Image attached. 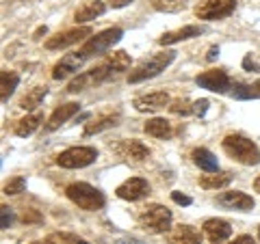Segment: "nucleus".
Segmentation results:
<instances>
[{
	"mask_svg": "<svg viewBox=\"0 0 260 244\" xmlns=\"http://www.w3.org/2000/svg\"><path fill=\"white\" fill-rule=\"evenodd\" d=\"M221 147L228 156L245 167H254L260 162V149L256 147V143L243 134H228L221 141Z\"/></svg>",
	"mask_w": 260,
	"mask_h": 244,
	"instance_id": "nucleus-1",
	"label": "nucleus"
},
{
	"mask_svg": "<svg viewBox=\"0 0 260 244\" xmlns=\"http://www.w3.org/2000/svg\"><path fill=\"white\" fill-rule=\"evenodd\" d=\"M176 59V52L172 50H165V52H158L150 56V59H145L143 63H139L137 67L128 74V83L130 85H137V83H143V80H150L154 76H158L160 71H165L169 65L174 63Z\"/></svg>",
	"mask_w": 260,
	"mask_h": 244,
	"instance_id": "nucleus-2",
	"label": "nucleus"
},
{
	"mask_svg": "<svg viewBox=\"0 0 260 244\" xmlns=\"http://www.w3.org/2000/svg\"><path fill=\"white\" fill-rule=\"evenodd\" d=\"M65 194L72 203H76L80 210H87V212H95L104 206V194L93 188L91 184H85V182H74L65 188Z\"/></svg>",
	"mask_w": 260,
	"mask_h": 244,
	"instance_id": "nucleus-3",
	"label": "nucleus"
},
{
	"mask_svg": "<svg viewBox=\"0 0 260 244\" xmlns=\"http://www.w3.org/2000/svg\"><path fill=\"white\" fill-rule=\"evenodd\" d=\"M139 225L143 227L148 233H165L172 227V212L165 206H148L141 210L139 214Z\"/></svg>",
	"mask_w": 260,
	"mask_h": 244,
	"instance_id": "nucleus-4",
	"label": "nucleus"
},
{
	"mask_svg": "<svg viewBox=\"0 0 260 244\" xmlns=\"http://www.w3.org/2000/svg\"><path fill=\"white\" fill-rule=\"evenodd\" d=\"M98 160L95 147H70L56 156V165L63 169H85Z\"/></svg>",
	"mask_w": 260,
	"mask_h": 244,
	"instance_id": "nucleus-5",
	"label": "nucleus"
},
{
	"mask_svg": "<svg viewBox=\"0 0 260 244\" xmlns=\"http://www.w3.org/2000/svg\"><path fill=\"white\" fill-rule=\"evenodd\" d=\"M121 37H124V30L121 28H107V30L98 32V35H93V37H89L80 50L87 54V59H91V56H95V54H102V52L111 50Z\"/></svg>",
	"mask_w": 260,
	"mask_h": 244,
	"instance_id": "nucleus-6",
	"label": "nucleus"
},
{
	"mask_svg": "<svg viewBox=\"0 0 260 244\" xmlns=\"http://www.w3.org/2000/svg\"><path fill=\"white\" fill-rule=\"evenodd\" d=\"M111 74H115V71H113V69H111V65L104 61V63H100V65H95L93 69L78 74V76L68 85V93H78V91H85L87 87L100 85V83H104V80H107Z\"/></svg>",
	"mask_w": 260,
	"mask_h": 244,
	"instance_id": "nucleus-7",
	"label": "nucleus"
},
{
	"mask_svg": "<svg viewBox=\"0 0 260 244\" xmlns=\"http://www.w3.org/2000/svg\"><path fill=\"white\" fill-rule=\"evenodd\" d=\"M234 9H237V0H204L202 5L195 7V15L200 20H223L228 18Z\"/></svg>",
	"mask_w": 260,
	"mask_h": 244,
	"instance_id": "nucleus-8",
	"label": "nucleus"
},
{
	"mask_svg": "<svg viewBox=\"0 0 260 244\" xmlns=\"http://www.w3.org/2000/svg\"><path fill=\"white\" fill-rule=\"evenodd\" d=\"M85 37H93V32L89 26H78V28H70V30H63V32H56L54 37H50L46 42L48 50H63L68 46H74L78 42H83Z\"/></svg>",
	"mask_w": 260,
	"mask_h": 244,
	"instance_id": "nucleus-9",
	"label": "nucleus"
},
{
	"mask_svg": "<svg viewBox=\"0 0 260 244\" xmlns=\"http://www.w3.org/2000/svg\"><path fill=\"white\" fill-rule=\"evenodd\" d=\"M85 63H87V54H85L83 50L65 54L61 61L54 63V67H52V78H54V80H63V78H68V76H74Z\"/></svg>",
	"mask_w": 260,
	"mask_h": 244,
	"instance_id": "nucleus-10",
	"label": "nucleus"
},
{
	"mask_svg": "<svg viewBox=\"0 0 260 244\" xmlns=\"http://www.w3.org/2000/svg\"><path fill=\"white\" fill-rule=\"evenodd\" d=\"M195 83L213 93H228V89H232V80L223 69H208L195 78Z\"/></svg>",
	"mask_w": 260,
	"mask_h": 244,
	"instance_id": "nucleus-11",
	"label": "nucleus"
},
{
	"mask_svg": "<svg viewBox=\"0 0 260 244\" xmlns=\"http://www.w3.org/2000/svg\"><path fill=\"white\" fill-rule=\"evenodd\" d=\"M148 192H150V184L145 182L143 177H130V180H126L124 184H119L117 190H115L117 197L124 199V201H139Z\"/></svg>",
	"mask_w": 260,
	"mask_h": 244,
	"instance_id": "nucleus-12",
	"label": "nucleus"
},
{
	"mask_svg": "<svg viewBox=\"0 0 260 244\" xmlns=\"http://www.w3.org/2000/svg\"><path fill=\"white\" fill-rule=\"evenodd\" d=\"M217 206H221L225 210H239V212H249L254 208V199L249 194L241 192V190H228L221 192L217 197Z\"/></svg>",
	"mask_w": 260,
	"mask_h": 244,
	"instance_id": "nucleus-13",
	"label": "nucleus"
},
{
	"mask_svg": "<svg viewBox=\"0 0 260 244\" xmlns=\"http://www.w3.org/2000/svg\"><path fill=\"white\" fill-rule=\"evenodd\" d=\"M172 100L165 91H156V93H148V95H139L133 100V106L139 112H158L165 106H169Z\"/></svg>",
	"mask_w": 260,
	"mask_h": 244,
	"instance_id": "nucleus-14",
	"label": "nucleus"
},
{
	"mask_svg": "<svg viewBox=\"0 0 260 244\" xmlns=\"http://www.w3.org/2000/svg\"><path fill=\"white\" fill-rule=\"evenodd\" d=\"M204 235L210 244H221L232 235V227L223 218H208L204 223Z\"/></svg>",
	"mask_w": 260,
	"mask_h": 244,
	"instance_id": "nucleus-15",
	"label": "nucleus"
},
{
	"mask_svg": "<svg viewBox=\"0 0 260 244\" xmlns=\"http://www.w3.org/2000/svg\"><path fill=\"white\" fill-rule=\"evenodd\" d=\"M117 153L121 158H126L130 162H143L145 158L150 156V149L145 147L141 141H137V138H130V141H121L117 145Z\"/></svg>",
	"mask_w": 260,
	"mask_h": 244,
	"instance_id": "nucleus-16",
	"label": "nucleus"
},
{
	"mask_svg": "<svg viewBox=\"0 0 260 244\" xmlns=\"http://www.w3.org/2000/svg\"><path fill=\"white\" fill-rule=\"evenodd\" d=\"M169 244H202V233L191 225H178L167 233Z\"/></svg>",
	"mask_w": 260,
	"mask_h": 244,
	"instance_id": "nucleus-17",
	"label": "nucleus"
},
{
	"mask_svg": "<svg viewBox=\"0 0 260 244\" xmlns=\"http://www.w3.org/2000/svg\"><path fill=\"white\" fill-rule=\"evenodd\" d=\"M78 110H80V104H78V102H68V104H63V106H59V108H56L52 115H50V119H48V124H46V130H48V132H54V130H59V128L65 124V121L74 117Z\"/></svg>",
	"mask_w": 260,
	"mask_h": 244,
	"instance_id": "nucleus-18",
	"label": "nucleus"
},
{
	"mask_svg": "<svg viewBox=\"0 0 260 244\" xmlns=\"http://www.w3.org/2000/svg\"><path fill=\"white\" fill-rule=\"evenodd\" d=\"M107 11V5L102 3V0H87L76 9L74 13V22L76 24H85V22H91L95 18H100V15Z\"/></svg>",
	"mask_w": 260,
	"mask_h": 244,
	"instance_id": "nucleus-19",
	"label": "nucleus"
},
{
	"mask_svg": "<svg viewBox=\"0 0 260 244\" xmlns=\"http://www.w3.org/2000/svg\"><path fill=\"white\" fill-rule=\"evenodd\" d=\"M202 32H204V28L202 26H182V28H178V30H169L165 32L162 37H158V44L160 46H174L178 42H186V39H193V37H200Z\"/></svg>",
	"mask_w": 260,
	"mask_h": 244,
	"instance_id": "nucleus-20",
	"label": "nucleus"
},
{
	"mask_svg": "<svg viewBox=\"0 0 260 244\" xmlns=\"http://www.w3.org/2000/svg\"><path fill=\"white\" fill-rule=\"evenodd\" d=\"M191 158H193L195 165H198L202 171H206V173H217L219 171V162L215 158V153L208 151L206 147H195L191 151Z\"/></svg>",
	"mask_w": 260,
	"mask_h": 244,
	"instance_id": "nucleus-21",
	"label": "nucleus"
},
{
	"mask_svg": "<svg viewBox=\"0 0 260 244\" xmlns=\"http://www.w3.org/2000/svg\"><path fill=\"white\" fill-rule=\"evenodd\" d=\"M119 121V112H109V115H102L93 121H89L85 126V136H91V134H98L102 130H109V128H115Z\"/></svg>",
	"mask_w": 260,
	"mask_h": 244,
	"instance_id": "nucleus-22",
	"label": "nucleus"
},
{
	"mask_svg": "<svg viewBox=\"0 0 260 244\" xmlns=\"http://www.w3.org/2000/svg\"><path fill=\"white\" fill-rule=\"evenodd\" d=\"M143 130H145V134H148V136H154V138H169V136L174 134L172 124H169L167 119H160V117L150 119L148 124L143 126Z\"/></svg>",
	"mask_w": 260,
	"mask_h": 244,
	"instance_id": "nucleus-23",
	"label": "nucleus"
},
{
	"mask_svg": "<svg viewBox=\"0 0 260 244\" xmlns=\"http://www.w3.org/2000/svg\"><path fill=\"white\" fill-rule=\"evenodd\" d=\"M18 83H20V76L15 71H3L0 74V100H3V104H7V100L13 95Z\"/></svg>",
	"mask_w": 260,
	"mask_h": 244,
	"instance_id": "nucleus-24",
	"label": "nucleus"
},
{
	"mask_svg": "<svg viewBox=\"0 0 260 244\" xmlns=\"http://www.w3.org/2000/svg\"><path fill=\"white\" fill-rule=\"evenodd\" d=\"M230 95L234 100H258L260 97V83H251V85H232Z\"/></svg>",
	"mask_w": 260,
	"mask_h": 244,
	"instance_id": "nucleus-25",
	"label": "nucleus"
},
{
	"mask_svg": "<svg viewBox=\"0 0 260 244\" xmlns=\"http://www.w3.org/2000/svg\"><path fill=\"white\" fill-rule=\"evenodd\" d=\"M42 121H44V117L39 115V112H35V115H26L24 119H20L18 124H15V134L18 136H30L39 128Z\"/></svg>",
	"mask_w": 260,
	"mask_h": 244,
	"instance_id": "nucleus-26",
	"label": "nucleus"
},
{
	"mask_svg": "<svg viewBox=\"0 0 260 244\" xmlns=\"http://www.w3.org/2000/svg\"><path fill=\"white\" fill-rule=\"evenodd\" d=\"M232 182V175L230 173H210V175H204L200 180V186L206 190H217V188H223V186H228Z\"/></svg>",
	"mask_w": 260,
	"mask_h": 244,
	"instance_id": "nucleus-27",
	"label": "nucleus"
},
{
	"mask_svg": "<svg viewBox=\"0 0 260 244\" xmlns=\"http://www.w3.org/2000/svg\"><path fill=\"white\" fill-rule=\"evenodd\" d=\"M46 93H48V89H46V87H35L28 95H24L22 100H20V108H24V110H32V108H37L39 104L44 102Z\"/></svg>",
	"mask_w": 260,
	"mask_h": 244,
	"instance_id": "nucleus-28",
	"label": "nucleus"
},
{
	"mask_svg": "<svg viewBox=\"0 0 260 244\" xmlns=\"http://www.w3.org/2000/svg\"><path fill=\"white\" fill-rule=\"evenodd\" d=\"M107 63L111 65V69H113V71H126L133 61H130V54L117 50V52H113V54L107 56Z\"/></svg>",
	"mask_w": 260,
	"mask_h": 244,
	"instance_id": "nucleus-29",
	"label": "nucleus"
},
{
	"mask_svg": "<svg viewBox=\"0 0 260 244\" xmlns=\"http://www.w3.org/2000/svg\"><path fill=\"white\" fill-rule=\"evenodd\" d=\"M152 7L156 11H167V13H172V11H180L182 7H184V0H152Z\"/></svg>",
	"mask_w": 260,
	"mask_h": 244,
	"instance_id": "nucleus-30",
	"label": "nucleus"
},
{
	"mask_svg": "<svg viewBox=\"0 0 260 244\" xmlns=\"http://www.w3.org/2000/svg\"><path fill=\"white\" fill-rule=\"evenodd\" d=\"M167 108H169V112H174V115H191V112H193V104L189 100L178 97V100H174Z\"/></svg>",
	"mask_w": 260,
	"mask_h": 244,
	"instance_id": "nucleus-31",
	"label": "nucleus"
},
{
	"mask_svg": "<svg viewBox=\"0 0 260 244\" xmlns=\"http://www.w3.org/2000/svg\"><path fill=\"white\" fill-rule=\"evenodd\" d=\"M48 240H52L56 244H89L87 240L78 238V235H74V233H52Z\"/></svg>",
	"mask_w": 260,
	"mask_h": 244,
	"instance_id": "nucleus-32",
	"label": "nucleus"
},
{
	"mask_svg": "<svg viewBox=\"0 0 260 244\" xmlns=\"http://www.w3.org/2000/svg\"><path fill=\"white\" fill-rule=\"evenodd\" d=\"M26 188V180L24 177H13L11 182L5 184V194H20Z\"/></svg>",
	"mask_w": 260,
	"mask_h": 244,
	"instance_id": "nucleus-33",
	"label": "nucleus"
},
{
	"mask_svg": "<svg viewBox=\"0 0 260 244\" xmlns=\"http://www.w3.org/2000/svg\"><path fill=\"white\" fill-rule=\"evenodd\" d=\"M11 223H13V210L3 206L0 208V227H3V229H9Z\"/></svg>",
	"mask_w": 260,
	"mask_h": 244,
	"instance_id": "nucleus-34",
	"label": "nucleus"
},
{
	"mask_svg": "<svg viewBox=\"0 0 260 244\" xmlns=\"http://www.w3.org/2000/svg\"><path fill=\"white\" fill-rule=\"evenodd\" d=\"M208 100H198V102H193V115H198V117H204L206 115V110H208Z\"/></svg>",
	"mask_w": 260,
	"mask_h": 244,
	"instance_id": "nucleus-35",
	"label": "nucleus"
},
{
	"mask_svg": "<svg viewBox=\"0 0 260 244\" xmlns=\"http://www.w3.org/2000/svg\"><path fill=\"white\" fill-rule=\"evenodd\" d=\"M172 199H174V203H178V206H191V197H186L182 192H172Z\"/></svg>",
	"mask_w": 260,
	"mask_h": 244,
	"instance_id": "nucleus-36",
	"label": "nucleus"
},
{
	"mask_svg": "<svg viewBox=\"0 0 260 244\" xmlns=\"http://www.w3.org/2000/svg\"><path fill=\"white\" fill-rule=\"evenodd\" d=\"M230 244H256V240L251 238V235H239V238H234Z\"/></svg>",
	"mask_w": 260,
	"mask_h": 244,
	"instance_id": "nucleus-37",
	"label": "nucleus"
},
{
	"mask_svg": "<svg viewBox=\"0 0 260 244\" xmlns=\"http://www.w3.org/2000/svg\"><path fill=\"white\" fill-rule=\"evenodd\" d=\"M130 3H135V0H109V5L113 7V9H121V7H126Z\"/></svg>",
	"mask_w": 260,
	"mask_h": 244,
	"instance_id": "nucleus-38",
	"label": "nucleus"
},
{
	"mask_svg": "<svg viewBox=\"0 0 260 244\" xmlns=\"http://www.w3.org/2000/svg\"><path fill=\"white\" fill-rule=\"evenodd\" d=\"M243 67H245V69H258V65L251 61L249 56H245V61H243Z\"/></svg>",
	"mask_w": 260,
	"mask_h": 244,
	"instance_id": "nucleus-39",
	"label": "nucleus"
},
{
	"mask_svg": "<svg viewBox=\"0 0 260 244\" xmlns=\"http://www.w3.org/2000/svg\"><path fill=\"white\" fill-rule=\"evenodd\" d=\"M219 54V48H210V54H208V61H213L215 56Z\"/></svg>",
	"mask_w": 260,
	"mask_h": 244,
	"instance_id": "nucleus-40",
	"label": "nucleus"
},
{
	"mask_svg": "<svg viewBox=\"0 0 260 244\" xmlns=\"http://www.w3.org/2000/svg\"><path fill=\"white\" fill-rule=\"evenodd\" d=\"M254 190H256V192H260V175L254 180Z\"/></svg>",
	"mask_w": 260,
	"mask_h": 244,
	"instance_id": "nucleus-41",
	"label": "nucleus"
},
{
	"mask_svg": "<svg viewBox=\"0 0 260 244\" xmlns=\"http://www.w3.org/2000/svg\"><path fill=\"white\" fill-rule=\"evenodd\" d=\"M117 244H139V242H137V240H119Z\"/></svg>",
	"mask_w": 260,
	"mask_h": 244,
	"instance_id": "nucleus-42",
	"label": "nucleus"
},
{
	"mask_svg": "<svg viewBox=\"0 0 260 244\" xmlns=\"http://www.w3.org/2000/svg\"><path fill=\"white\" fill-rule=\"evenodd\" d=\"M35 244H54L52 240H46V242H35Z\"/></svg>",
	"mask_w": 260,
	"mask_h": 244,
	"instance_id": "nucleus-43",
	"label": "nucleus"
},
{
	"mask_svg": "<svg viewBox=\"0 0 260 244\" xmlns=\"http://www.w3.org/2000/svg\"><path fill=\"white\" fill-rule=\"evenodd\" d=\"M258 238H260V227H258Z\"/></svg>",
	"mask_w": 260,
	"mask_h": 244,
	"instance_id": "nucleus-44",
	"label": "nucleus"
}]
</instances>
